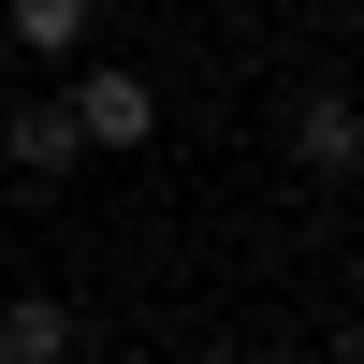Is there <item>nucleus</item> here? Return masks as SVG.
I'll use <instances>...</instances> for the list:
<instances>
[{"label":"nucleus","mask_w":364,"mask_h":364,"mask_svg":"<svg viewBox=\"0 0 364 364\" xmlns=\"http://www.w3.org/2000/svg\"><path fill=\"white\" fill-rule=\"evenodd\" d=\"M0 364H73V306L58 291H15L0 306Z\"/></svg>","instance_id":"5"},{"label":"nucleus","mask_w":364,"mask_h":364,"mask_svg":"<svg viewBox=\"0 0 364 364\" xmlns=\"http://www.w3.org/2000/svg\"><path fill=\"white\" fill-rule=\"evenodd\" d=\"M190 364H248V350H190Z\"/></svg>","instance_id":"6"},{"label":"nucleus","mask_w":364,"mask_h":364,"mask_svg":"<svg viewBox=\"0 0 364 364\" xmlns=\"http://www.w3.org/2000/svg\"><path fill=\"white\" fill-rule=\"evenodd\" d=\"M0 73H15V44H0Z\"/></svg>","instance_id":"7"},{"label":"nucleus","mask_w":364,"mask_h":364,"mask_svg":"<svg viewBox=\"0 0 364 364\" xmlns=\"http://www.w3.org/2000/svg\"><path fill=\"white\" fill-rule=\"evenodd\" d=\"M87 15L102 0H0V44L15 58H87Z\"/></svg>","instance_id":"4"},{"label":"nucleus","mask_w":364,"mask_h":364,"mask_svg":"<svg viewBox=\"0 0 364 364\" xmlns=\"http://www.w3.org/2000/svg\"><path fill=\"white\" fill-rule=\"evenodd\" d=\"M350 161H364V117H350V87L321 73L306 102H291V175H306V190H350Z\"/></svg>","instance_id":"2"},{"label":"nucleus","mask_w":364,"mask_h":364,"mask_svg":"<svg viewBox=\"0 0 364 364\" xmlns=\"http://www.w3.org/2000/svg\"><path fill=\"white\" fill-rule=\"evenodd\" d=\"M58 102H73V132H87V146H146V132H161V87H146V73H117V58H87Z\"/></svg>","instance_id":"1"},{"label":"nucleus","mask_w":364,"mask_h":364,"mask_svg":"<svg viewBox=\"0 0 364 364\" xmlns=\"http://www.w3.org/2000/svg\"><path fill=\"white\" fill-rule=\"evenodd\" d=\"M0 161H15L29 190H44V175H73V161H87V132H73V102H58V87H29V102L0 117Z\"/></svg>","instance_id":"3"}]
</instances>
